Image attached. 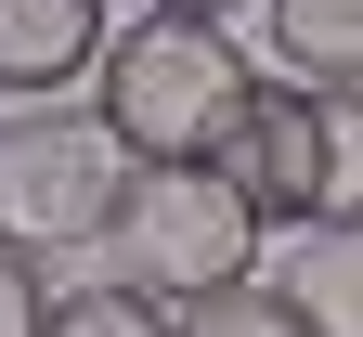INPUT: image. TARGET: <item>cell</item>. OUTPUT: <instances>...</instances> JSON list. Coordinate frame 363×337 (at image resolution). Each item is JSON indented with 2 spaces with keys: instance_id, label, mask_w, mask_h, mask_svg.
I'll return each instance as SVG.
<instances>
[{
  "instance_id": "5",
  "label": "cell",
  "mask_w": 363,
  "mask_h": 337,
  "mask_svg": "<svg viewBox=\"0 0 363 337\" xmlns=\"http://www.w3.org/2000/svg\"><path fill=\"white\" fill-rule=\"evenodd\" d=\"M117 13L104 0H0V91H26V104H65V91L104 65Z\"/></svg>"
},
{
  "instance_id": "11",
  "label": "cell",
  "mask_w": 363,
  "mask_h": 337,
  "mask_svg": "<svg viewBox=\"0 0 363 337\" xmlns=\"http://www.w3.org/2000/svg\"><path fill=\"white\" fill-rule=\"evenodd\" d=\"M52 299H65L52 260H26L13 233H0V337H52Z\"/></svg>"
},
{
  "instance_id": "8",
  "label": "cell",
  "mask_w": 363,
  "mask_h": 337,
  "mask_svg": "<svg viewBox=\"0 0 363 337\" xmlns=\"http://www.w3.org/2000/svg\"><path fill=\"white\" fill-rule=\"evenodd\" d=\"M311 130H325V221L363 233V91H311Z\"/></svg>"
},
{
  "instance_id": "12",
  "label": "cell",
  "mask_w": 363,
  "mask_h": 337,
  "mask_svg": "<svg viewBox=\"0 0 363 337\" xmlns=\"http://www.w3.org/2000/svg\"><path fill=\"white\" fill-rule=\"evenodd\" d=\"M143 13H208V26H220V13H234V0H143Z\"/></svg>"
},
{
  "instance_id": "10",
  "label": "cell",
  "mask_w": 363,
  "mask_h": 337,
  "mask_svg": "<svg viewBox=\"0 0 363 337\" xmlns=\"http://www.w3.org/2000/svg\"><path fill=\"white\" fill-rule=\"evenodd\" d=\"M52 337H169V311L143 285H65L52 299Z\"/></svg>"
},
{
  "instance_id": "9",
  "label": "cell",
  "mask_w": 363,
  "mask_h": 337,
  "mask_svg": "<svg viewBox=\"0 0 363 337\" xmlns=\"http://www.w3.org/2000/svg\"><path fill=\"white\" fill-rule=\"evenodd\" d=\"M169 337H311V324L286 311V285H220V299H182Z\"/></svg>"
},
{
  "instance_id": "2",
  "label": "cell",
  "mask_w": 363,
  "mask_h": 337,
  "mask_svg": "<svg viewBox=\"0 0 363 337\" xmlns=\"http://www.w3.org/2000/svg\"><path fill=\"white\" fill-rule=\"evenodd\" d=\"M130 143L91 117V104H26V117H0V233H13L26 260H52V247H104L117 208H130Z\"/></svg>"
},
{
  "instance_id": "3",
  "label": "cell",
  "mask_w": 363,
  "mask_h": 337,
  "mask_svg": "<svg viewBox=\"0 0 363 337\" xmlns=\"http://www.w3.org/2000/svg\"><path fill=\"white\" fill-rule=\"evenodd\" d=\"M104 247L130 260V285H143L156 311L220 299V285H259V221H247V195L220 169H143Z\"/></svg>"
},
{
  "instance_id": "6",
  "label": "cell",
  "mask_w": 363,
  "mask_h": 337,
  "mask_svg": "<svg viewBox=\"0 0 363 337\" xmlns=\"http://www.w3.org/2000/svg\"><path fill=\"white\" fill-rule=\"evenodd\" d=\"M272 65L311 91H363V0H259Z\"/></svg>"
},
{
  "instance_id": "4",
  "label": "cell",
  "mask_w": 363,
  "mask_h": 337,
  "mask_svg": "<svg viewBox=\"0 0 363 337\" xmlns=\"http://www.w3.org/2000/svg\"><path fill=\"white\" fill-rule=\"evenodd\" d=\"M208 169L247 195L259 233H311V221H325V130H311V91H272V78H259Z\"/></svg>"
},
{
  "instance_id": "7",
  "label": "cell",
  "mask_w": 363,
  "mask_h": 337,
  "mask_svg": "<svg viewBox=\"0 0 363 337\" xmlns=\"http://www.w3.org/2000/svg\"><path fill=\"white\" fill-rule=\"evenodd\" d=\"M286 311L311 324V337H363V233H337V221H311L298 247H286Z\"/></svg>"
},
{
  "instance_id": "1",
  "label": "cell",
  "mask_w": 363,
  "mask_h": 337,
  "mask_svg": "<svg viewBox=\"0 0 363 337\" xmlns=\"http://www.w3.org/2000/svg\"><path fill=\"white\" fill-rule=\"evenodd\" d=\"M259 65L234 53V26L208 13H130L104 39V65H91V117L130 143V169H208L220 130L247 117Z\"/></svg>"
}]
</instances>
